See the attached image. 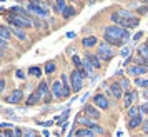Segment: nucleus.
Instances as JSON below:
<instances>
[{"label": "nucleus", "mask_w": 148, "mask_h": 137, "mask_svg": "<svg viewBox=\"0 0 148 137\" xmlns=\"http://www.w3.org/2000/svg\"><path fill=\"white\" fill-rule=\"evenodd\" d=\"M138 99V92L135 89H130V90H127L125 94H123V109H130L132 105H133V102Z\"/></svg>", "instance_id": "9d476101"}, {"label": "nucleus", "mask_w": 148, "mask_h": 137, "mask_svg": "<svg viewBox=\"0 0 148 137\" xmlns=\"http://www.w3.org/2000/svg\"><path fill=\"white\" fill-rule=\"evenodd\" d=\"M75 137H97V132H93L88 127H80L75 130Z\"/></svg>", "instance_id": "5701e85b"}, {"label": "nucleus", "mask_w": 148, "mask_h": 137, "mask_svg": "<svg viewBox=\"0 0 148 137\" xmlns=\"http://www.w3.org/2000/svg\"><path fill=\"white\" fill-rule=\"evenodd\" d=\"M127 74L136 79V77H141V75H145V74H148V68L141 67V65H136V64H132L130 67H127Z\"/></svg>", "instance_id": "4468645a"}, {"label": "nucleus", "mask_w": 148, "mask_h": 137, "mask_svg": "<svg viewBox=\"0 0 148 137\" xmlns=\"http://www.w3.org/2000/svg\"><path fill=\"white\" fill-rule=\"evenodd\" d=\"M70 84H72V92H80L82 87H83V77H82V74L77 70V68H73L72 72H70Z\"/></svg>", "instance_id": "0eeeda50"}, {"label": "nucleus", "mask_w": 148, "mask_h": 137, "mask_svg": "<svg viewBox=\"0 0 148 137\" xmlns=\"http://www.w3.org/2000/svg\"><path fill=\"white\" fill-rule=\"evenodd\" d=\"M147 44H148V39H147Z\"/></svg>", "instance_id": "4d7b16f0"}, {"label": "nucleus", "mask_w": 148, "mask_h": 137, "mask_svg": "<svg viewBox=\"0 0 148 137\" xmlns=\"http://www.w3.org/2000/svg\"><path fill=\"white\" fill-rule=\"evenodd\" d=\"M97 55H98L103 62H110L115 57V50L110 44H107V42L103 40L97 45Z\"/></svg>", "instance_id": "423d86ee"}, {"label": "nucleus", "mask_w": 148, "mask_h": 137, "mask_svg": "<svg viewBox=\"0 0 148 137\" xmlns=\"http://www.w3.org/2000/svg\"><path fill=\"white\" fill-rule=\"evenodd\" d=\"M75 15H77V10H75L73 5H67V7H65V10L62 12L63 20H68V19H72V17H75Z\"/></svg>", "instance_id": "cd10ccee"}, {"label": "nucleus", "mask_w": 148, "mask_h": 137, "mask_svg": "<svg viewBox=\"0 0 148 137\" xmlns=\"http://www.w3.org/2000/svg\"><path fill=\"white\" fill-rule=\"evenodd\" d=\"M3 55H5V50H2V48H0V57H3Z\"/></svg>", "instance_id": "864d4df0"}, {"label": "nucleus", "mask_w": 148, "mask_h": 137, "mask_svg": "<svg viewBox=\"0 0 148 137\" xmlns=\"http://www.w3.org/2000/svg\"><path fill=\"white\" fill-rule=\"evenodd\" d=\"M50 92H52L53 99H57V100L65 99V95H63V87H62L60 80H53V82H52V85H50Z\"/></svg>", "instance_id": "2eb2a0df"}, {"label": "nucleus", "mask_w": 148, "mask_h": 137, "mask_svg": "<svg viewBox=\"0 0 148 137\" xmlns=\"http://www.w3.org/2000/svg\"><path fill=\"white\" fill-rule=\"evenodd\" d=\"M10 14L20 15V17H25V19H32V15H30V12H28L27 8L20 7V5H14V7H10Z\"/></svg>", "instance_id": "aec40b11"}, {"label": "nucleus", "mask_w": 148, "mask_h": 137, "mask_svg": "<svg viewBox=\"0 0 148 137\" xmlns=\"http://www.w3.org/2000/svg\"><path fill=\"white\" fill-rule=\"evenodd\" d=\"M14 134H15V137H23V129H20V127H14Z\"/></svg>", "instance_id": "ea45409f"}, {"label": "nucleus", "mask_w": 148, "mask_h": 137, "mask_svg": "<svg viewBox=\"0 0 148 137\" xmlns=\"http://www.w3.org/2000/svg\"><path fill=\"white\" fill-rule=\"evenodd\" d=\"M10 30H12V35H14V37H17L18 40H22V42H27L28 40V35H27V32H25L23 28L12 27V25H10Z\"/></svg>", "instance_id": "412c9836"}, {"label": "nucleus", "mask_w": 148, "mask_h": 137, "mask_svg": "<svg viewBox=\"0 0 148 137\" xmlns=\"http://www.w3.org/2000/svg\"><path fill=\"white\" fill-rule=\"evenodd\" d=\"M28 2H35V0H28Z\"/></svg>", "instance_id": "5fc2aeb1"}, {"label": "nucleus", "mask_w": 148, "mask_h": 137, "mask_svg": "<svg viewBox=\"0 0 148 137\" xmlns=\"http://www.w3.org/2000/svg\"><path fill=\"white\" fill-rule=\"evenodd\" d=\"M136 12H138V14H147V12H148V7H141V8H136Z\"/></svg>", "instance_id": "09e8293b"}, {"label": "nucleus", "mask_w": 148, "mask_h": 137, "mask_svg": "<svg viewBox=\"0 0 148 137\" xmlns=\"http://www.w3.org/2000/svg\"><path fill=\"white\" fill-rule=\"evenodd\" d=\"M83 68L88 72V75H92V74L95 72V67L90 64V60H88V59H85V57H83Z\"/></svg>", "instance_id": "f704fd0d"}, {"label": "nucleus", "mask_w": 148, "mask_h": 137, "mask_svg": "<svg viewBox=\"0 0 148 137\" xmlns=\"http://www.w3.org/2000/svg\"><path fill=\"white\" fill-rule=\"evenodd\" d=\"M3 89H5V79H0V94L3 92Z\"/></svg>", "instance_id": "49530a36"}, {"label": "nucleus", "mask_w": 148, "mask_h": 137, "mask_svg": "<svg viewBox=\"0 0 148 137\" xmlns=\"http://www.w3.org/2000/svg\"><path fill=\"white\" fill-rule=\"evenodd\" d=\"M38 124H40V125H43V127H50L53 122H52V120H45V122H38Z\"/></svg>", "instance_id": "de8ad7c7"}, {"label": "nucleus", "mask_w": 148, "mask_h": 137, "mask_svg": "<svg viewBox=\"0 0 148 137\" xmlns=\"http://www.w3.org/2000/svg\"><path fill=\"white\" fill-rule=\"evenodd\" d=\"M40 100H43V99H42V95L38 94V92H37V90H34V92H32V94L27 97V100H25V105H27V107H30V105H35V104H38Z\"/></svg>", "instance_id": "4be33fe9"}, {"label": "nucleus", "mask_w": 148, "mask_h": 137, "mask_svg": "<svg viewBox=\"0 0 148 137\" xmlns=\"http://www.w3.org/2000/svg\"><path fill=\"white\" fill-rule=\"evenodd\" d=\"M130 37H132V34H130L128 28L118 27L115 24L107 25L105 30H103V40L110 44L112 47H121V45L125 47V44L130 40Z\"/></svg>", "instance_id": "f257e3e1"}, {"label": "nucleus", "mask_w": 148, "mask_h": 137, "mask_svg": "<svg viewBox=\"0 0 148 137\" xmlns=\"http://www.w3.org/2000/svg\"><path fill=\"white\" fill-rule=\"evenodd\" d=\"M143 97H145V99L148 100V89H145V90H143Z\"/></svg>", "instance_id": "603ef678"}, {"label": "nucleus", "mask_w": 148, "mask_h": 137, "mask_svg": "<svg viewBox=\"0 0 148 137\" xmlns=\"http://www.w3.org/2000/svg\"><path fill=\"white\" fill-rule=\"evenodd\" d=\"M140 39H141V32H136V34L133 35V40L136 42V40H140Z\"/></svg>", "instance_id": "8fccbe9b"}, {"label": "nucleus", "mask_w": 148, "mask_h": 137, "mask_svg": "<svg viewBox=\"0 0 148 137\" xmlns=\"http://www.w3.org/2000/svg\"><path fill=\"white\" fill-rule=\"evenodd\" d=\"M27 10L30 12V14H35L37 17H42V19H47L48 17V5H47V2H43V0L28 2Z\"/></svg>", "instance_id": "f03ea898"}, {"label": "nucleus", "mask_w": 148, "mask_h": 137, "mask_svg": "<svg viewBox=\"0 0 148 137\" xmlns=\"http://www.w3.org/2000/svg\"><path fill=\"white\" fill-rule=\"evenodd\" d=\"M133 64H136V65H141V67H147V68H148V57L135 55V57H133Z\"/></svg>", "instance_id": "c756f323"}, {"label": "nucleus", "mask_w": 148, "mask_h": 137, "mask_svg": "<svg viewBox=\"0 0 148 137\" xmlns=\"http://www.w3.org/2000/svg\"><path fill=\"white\" fill-rule=\"evenodd\" d=\"M92 104L95 107H98L100 110H108L110 109V100L105 94H95L93 99H92Z\"/></svg>", "instance_id": "1a4fd4ad"}, {"label": "nucleus", "mask_w": 148, "mask_h": 137, "mask_svg": "<svg viewBox=\"0 0 148 137\" xmlns=\"http://www.w3.org/2000/svg\"><path fill=\"white\" fill-rule=\"evenodd\" d=\"M7 22H8V25L23 28V30L34 27V20H32V19H25V17H20V15H15V14H8Z\"/></svg>", "instance_id": "20e7f679"}, {"label": "nucleus", "mask_w": 148, "mask_h": 137, "mask_svg": "<svg viewBox=\"0 0 148 137\" xmlns=\"http://www.w3.org/2000/svg\"><path fill=\"white\" fill-rule=\"evenodd\" d=\"M120 55L123 57V59H128V57H130V47H121Z\"/></svg>", "instance_id": "4c0bfd02"}, {"label": "nucleus", "mask_w": 148, "mask_h": 137, "mask_svg": "<svg viewBox=\"0 0 148 137\" xmlns=\"http://www.w3.org/2000/svg\"><path fill=\"white\" fill-rule=\"evenodd\" d=\"M68 116H70V107H67V109H65V110H63V112L60 114V116L55 117L53 122L57 124V125H63V124H65V122L68 120Z\"/></svg>", "instance_id": "b1692460"}, {"label": "nucleus", "mask_w": 148, "mask_h": 137, "mask_svg": "<svg viewBox=\"0 0 148 137\" xmlns=\"http://www.w3.org/2000/svg\"><path fill=\"white\" fill-rule=\"evenodd\" d=\"M43 2H48V0H43Z\"/></svg>", "instance_id": "6e6d98bb"}, {"label": "nucleus", "mask_w": 148, "mask_h": 137, "mask_svg": "<svg viewBox=\"0 0 148 137\" xmlns=\"http://www.w3.org/2000/svg\"><path fill=\"white\" fill-rule=\"evenodd\" d=\"M141 127H143V132H145V136H148V119L145 120V122H143V125H141Z\"/></svg>", "instance_id": "a18cd8bd"}, {"label": "nucleus", "mask_w": 148, "mask_h": 137, "mask_svg": "<svg viewBox=\"0 0 148 137\" xmlns=\"http://www.w3.org/2000/svg\"><path fill=\"white\" fill-rule=\"evenodd\" d=\"M115 12L120 15L121 19H127V20H130V19H135V14L132 12V10H127V8H118V10H115Z\"/></svg>", "instance_id": "c85d7f7f"}, {"label": "nucleus", "mask_w": 148, "mask_h": 137, "mask_svg": "<svg viewBox=\"0 0 148 137\" xmlns=\"http://www.w3.org/2000/svg\"><path fill=\"white\" fill-rule=\"evenodd\" d=\"M67 37H68V39H73V37H75V32H68Z\"/></svg>", "instance_id": "3c124183"}, {"label": "nucleus", "mask_w": 148, "mask_h": 137, "mask_svg": "<svg viewBox=\"0 0 148 137\" xmlns=\"http://www.w3.org/2000/svg\"><path fill=\"white\" fill-rule=\"evenodd\" d=\"M65 7H67V0H55L53 5H52V10H53L55 14H60L65 10Z\"/></svg>", "instance_id": "393cba45"}, {"label": "nucleus", "mask_w": 148, "mask_h": 137, "mask_svg": "<svg viewBox=\"0 0 148 137\" xmlns=\"http://www.w3.org/2000/svg\"><path fill=\"white\" fill-rule=\"evenodd\" d=\"M3 136H5V137H15V134H14V130L5 129V130H3Z\"/></svg>", "instance_id": "37998d69"}, {"label": "nucleus", "mask_w": 148, "mask_h": 137, "mask_svg": "<svg viewBox=\"0 0 148 137\" xmlns=\"http://www.w3.org/2000/svg\"><path fill=\"white\" fill-rule=\"evenodd\" d=\"M118 82H120L121 89L125 90V92H127V90H130V80H128V79H125V77H123V79H121V80H118Z\"/></svg>", "instance_id": "c9c22d12"}, {"label": "nucleus", "mask_w": 148, "mask_h": 137, "mask_svg": "<svg viewBox=\"0 0 148 137\" xmlns=\"http://www.w3.org/2000/svg\"><path fill=\"white\" fill-rule=\"evenodd\" d=\"M12 127V124H8V122H0V129H10Z\"/></svg>", "instance_id": "c03bdc74"}, {"label": "nucleus", "mask_w": 148, "mask_h": 137, "mask_svg": "<svg viewBox=\"0 0 148 137\" xmlns=\"http://www.w3.org/2000/svg\"><path fill=\"white\" fill-rule=\"evenodd\" d=\"M140 112H141V114H147V116H148V100H147L145 104H141V105H140Z\"/></svg>", "instance_id": "a19ab883"}, {"label": "nucleus", "mask_w": 148, "mask_h": 137, "mask_svg": "<svg viewBox=\"0 0 148 137\" xmlns=\"http://www.w3.org/2000/svg\"><path fill=\"white\" fill-rule=\"evenodd\" d=\"M100 42L95 35H88V37H83L82 39V47L83 48H92V47H97Z\"/></svg>", "instance_id": "a211bd4d"}, {"label": "nucleus", "mask_w": 148, "mask_h": 137, "mask_svg": "<svg viewBox=\"0 0 148 137\" xmlns=\"http://www.w3.org/2000/svg\"><path fill=\"white\" fill-rule=\"evenodd\" d=\"M0 39H5V40L10 42V39H12L10 25H0Z\"/></svg>", "instance_id": "bb28decb"}, {"label": "nucleus", "mask_w": 148, "mask_h": 137, "mask_svg": "<svg viewBox=\"0 0 148 137\" xmlns=\"http://www.w3.org/2000/svg\"><path fill=\"white\" fill-rule=\"evenodd\" d=\"M135 85H136V87H141V89H148V79L136 77V79H135Z\"/></svg>", "instance_id": "72a5a7b5"}, {"label": "nucleus", "mask_w": 148, "mask_h": 137, "mask_svg": "<svg viewBox=\"0 0 148 137\" xmlns=\"http://www.w3.org/2000/svg\"><path fill=\"white\" fill-rule=\"evenodd\" d=\"M60 82H62V87H63V95L68 97L70 95V92H72V84H70V77H68V74H62Z\"/></svg>", "instance_id": "f3484780"}, {"label": "nucleus", "mask_w": 148, "mask_h": 137, "mask_svg": "<svg viewBox=\"0 0 148 137\" xmlns=\"http://www.w3.org/2000/svg\"><path fill=\"white\" fill-rule=\"evenodd\" d=\"M136 52H138V55H141V57H148V44L145 42V44H140L138 47H136Z\"/></svg>", "instance_id": "2f4dec72"}, {"label": "nucleus", "mask_w": 148, "mask_h": 137, "mask_svg": "<svg viewBox=\"0 0 148 137\" xmlns=\"http://www.w3.org/2000/svg\"><path fill=\"white\" fill-rule=\"evenodd\" d=\"M83 116L90 117V119H93V120H98L101 117V112L98 107H95L93 104H85L83 105Z\"/></svg>", "instance_id": "9b49d317"}, {"label": "nucleus", "mask_w": 148, "mask_h": 137, "mask_svg": "<svg viewBox=\"0 0 148 137\" xmlns=\"http://www.w3.org/2000/svg\"><path fill=\"white\" fill-rule=\"evenodd\" d=\"M35 90H37V92L42 95V99H43V102H45V104H50V102H52L53 95H52V92H50V87H48L47 80H40Z\"/></svg>", "instance_id": "6e6552de"}, {"label": "nucleus", "mask_w": 148, "mask_h": 137, "mask_svg": "<svg viewBox=\"0 0 148 137\" xmlns=\"http://www.w3.org/2000/svg\"><path fill=\"white\" fill-rule=\"evenodd\" d=\"M143 114H138L136 117H132V119H128V122H127V127L130 130H135V129H138V127H141L143 125Z\"/></svg>", "instance_id": "dca6fc26"}, {"label": "nucleus", "mask_w": 148, "mask_h": 137, "mask_svg": "<svg viewBox=\"0 0 148 137\" xmlns=\"http://www.w3.org/2000/svg\"><path fill=\"white\" fill-rule=\"evenodd\" d=\"M42 70L38 65H32V67H28V75H32V77H42Z\"/></svg>", "instance_id": "7c9ffc66"}, {"label": "nucleus", "mask_w": 148, "mask_h": 137, "mask_svg": "<svg viewBox=\"0 0 148 137\" xmlns=\"http://www.w3.org/2000/svg\"><path fill=\"white\" fill-rule=\"evenodd\" d=\"M138 114H141V112H140V107H138V105H132V107L127 110L128 119H132V117H136Z\"/></svg>", "instance_id": "473e14b6"}, {"label": "nucleus", "mask_w": 148, "mask_h": 137, "mask_svg": "<svg viewBox=\"0 0 148 137\" xmlns=\"http://www.w3.org/2000/svg\"><path fill=\"white\" fill-rule=\"evenodd\" d=\"M85 59H88V60H90V64L95 67V70L101 68V59L97 54H93V52H85Z\"/></svg>", "instance_id": "6ab92c4d"}, {"label": "nucleus", "mask_w": 148, "mask_h": 137, "mask_svg": "<svg viewBox=\"0 0 148 137\" xmlns=\"http://www.w3.org/2000/svg\"><path fill=\"white\" fill-rule=\"evenodd\" d=\"M23 137H38L34 129H23Z\"/></svg>", "instance_id": "e433bc0d"}, {"label": "nucleus", "mask_w": 148, "mask_h": 137, "mask_svg": "<svg viewBox=\"0 0 148 137\" xmlns=\"http://www.w3.org/2000/svg\"><path fill=\"white\" fill-rule=\"evenodd\" d=\"M22 100H23V90H22V89L12 90V94L5 97V102H7V104H12V105H17V104H20Z\"/></svg>", "instance_id": "ddd939ff"}, {"label": "nucleus", "mask_w": 148, "mask_h": 137, "mask_svg": "<svg viewBox=\"0 0 148 137\" xmlns=\"http://www.w3.org/2000/svg\"><path fill=\"white\" fill-rule=\"evenodd\" d=\"M77 124L92 129L93 132H97V136H103V134H105V129L101 127L100 124L97 122V120H93V119H90V117L83 116V114H78V116H77Z\"/></svg>", "instance_id": "7ed1b4c3"}, {"label": "nucleus", "mask_w": 148, "mask_h": 137, "mask_svg": "<svg viewBox=\"0 0 148 137\" xmlns=\"http://www.w3.org/2000/svg\"><path fill=\"white\" fill-rule=\"evenodd\" d=\"M8 47H10V42L5 40V39H0V48L2 50H7Z\"/></svg>", "instance_id": "58836bf2"}, {"label": "nucleus", "mask_w": 148, "mask_h": 137, "mask_svg": "<svg viewBox=\"0 0 148 137\" xmlns=\"http://www.w3.org/2000/svg\"><path fill=\"white\" fill-rule=\"evenodd\" d=\"M110 20H112V24H115V25H118V27H123V28H135L138 27V24H140V19L138 17H135V19H130V20H127V19H121L120 15L116 14V12H113V14L110 15Z\"/></svg>", "instance_id": "39448f33"}, {"label": "nucleus", "mask_w": 148, "mask_h": 137, "mask_svg": "<svg viewBox=\"0 0 148 137\" xmlns=\"http://www.w3.org/2000/svg\"><path fill=\"white\" fill-rule=\"evenodd\" d=\"M15 77H17V79H20V80H23V79H25V74L22 72L20 68H17V70H15Z\"/></svg>", "instance_id": "79ce46f5"}, {"label": "nucleus", "mask_w": 148, "mask_h": 137, "mask_svg": "<svg viewBox=\"0 0 148 137\" xmlns=\"http://www.w3.org/2000/svg\"><path fill=\"white\" fill-rule=\"evenodd\" d=\"M107 94L108 95H112L113 99H121L123 94H125V90L121 89L120 82H112L110 84V87L107 89Z\"/></svg>", "instance_id": "f8f14e48"}, {"label": "nucleus", "mask_w": 148, "mask_h": 137, "mask_svg": "<svg viewBox=\"0 0 148 137\" xmlns=\"http://www.w3.org/2000/svg\"><path fill=\"white\" fill-rule=\"evenodd\" d=\"M55 70H57V62H55V60L45 62V65H43V72H45L47 75H52V74H55Z\"/></svg>", "instance_id": "a878e982"}]
</instances>
